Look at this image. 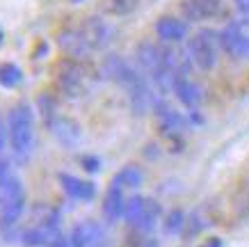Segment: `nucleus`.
I'll return each mask as SVG.
<instances>
[{
  "instance_id": "nucleus-1",
  "label": "nucleus",
  "mask_w": 249,
  "mask_h": 247,
  "mask_svg": "<svg viewBox=\"0 0 249 247\" xmlns=\"http://www.w3.org/2000/svg\"><path fill=\"white\" fill-rule=\"evenodd\" d=\"M103 76H106L107 80L117 82L121 90L128 94V101L135 113H146L149 108H153L156 98H158L153 94L149 78L140 69L128 64L124 57H119V55H110L103 62Z\"/></svg>"
},
{
  "instance_id": "nucleus-2",
  "label": "nucleus",
  "mask_w": 249,
  "mask_h": 247,
  "mask_svg": "<svg viewBox=\"0 0 249 247\" xmlns=\"http://www.w3.org/2000/svg\"><path fill=\"white\" fill-rule=\"evenodd\" d=\"M7 133L14 163H30L35 151V117H32V108L25 101L12 105L7 114Z\"/></svg>"
},
{
  "instance_id": "nucleus-3",
  "label": "nucleus",
  "mask_w": 249,
  "mask_h": 247,
  "mask_svg": "<svg viewBox=\"0 0 249 247\" xmlns=\"http://www.w3.org/2000/svg\"><path fill=\"white\" fill-rule=\"evenodd\" d=\"M135 60H137L140 71L149 78V82H151L156 90H160L162 94H165V92H172L174 74L165 67L160 46L151 44V41H142L135 51Z\"/></svg>"
},
{
  "instance_id": "nucleus-4",
  "label": "nucleus",
  "mask_w": 249,
  "mask_h": 247,
  "mask_svg": "<svg viewBox=\"0 0 249 247\" xmlns=\"http://www.w3.org/2000/svg\"><path fill=\"white\" fill-rule=\"evenodd\" d=\"M57 85L60 90L71 98L83 96L91 85V71L83 60L69 57L57 67Z\"/></svg>"
},
{
  "instance_id": "nucleus-5",
  "label": "nucleus",
  "mask_w": 249,
  "mask_h": 247,
  "mask_svg": "<svg viewBox=\"0 0 249 247\" xmlns=\"http://www.w3.org/2000/svg\"><path fill=\"white\" fill-rule=\"evenodd\" d=\"M219 35L211 30H199L188 39V55L192 64L201 71H211L217 64V53H219Z\"/></svg>"
},
{
  "instance_id": "nucleus-6",
  "label": "nucleus",
  "mask_w": 249,
  "mask_h": 247,
  "mask_svg": "<svg viewBox=\"0 0 249 247\" xmlns=\"http://www.w3.org/2000/svg\"><path fill=\"white\" fill-rule=\"evenodd\" d=\"M219 46L235 60H249V32L242 23L224 25L219 32Z\"/></svg>"
},
{
  "instance_id": "nucleus-7",
  "label": "nucleus",
  "mask_w": 249,
  "mask_h": 247,
  "mask_svg": "<svg viewBox=\"0 0 249 247\" xmlns=\"http://www.w3.org/2000/svg\"><path fill=\"white\" fill-rule=\"evenodd\" d=\"M178 9L188 23H204L224 14V0H181Z\"/></svg>"
},
{
  "instance_id": "nucleus-8",
  "label": "nucleus",
  "mask_w": 249,
  "mask_h": 247,
  "mask_svg": "<svg viewBox=\"0 0 249 247\" xmlns=\"http://www.w3.org/2000/svg\"><path fill=\"white\" fill-rule=\"evenodd\" d=\"M153 110H156L158 128L165 133V137H176V135L185 133V128H188V119H185L181 113H176V110H174L172 105L167 103L162 96L156 98Z\"/></svg>"
},
{
  "instance_id": "nucleus-9",
  "label": "nucleus",
  "mask_w": 249,
  "mask_h": 247,
  "mask_svg": "<svg viewBox=\"0 0 249 247\" xmlns=\"http://www.w3.org/2000/svg\"><path fill=\"white\" fill-rule=\"evenodd\" d=\"M69 240H71V247H106L107 233L103 225H98L94 220H85L73 227Z\"/></svg>"
},
{
  "instance_id": "nucleus-10",
  "label": "nucleus",
  "mask_w": 249,
  "mask_h": 247,
  "mask_svg": "<svg viewBox=\"0 0 249 247\" xmlns=\"http://www.w3.org/2000/svg\"><path fill=\"white\" fill-rule=\"evenodd\" d=\"M57 46L67 53L69 57H76V60H85V57H89L91 53H94L91 46L87 44V39L83 37V32H80L78 25L64 28V30L57 32Z\"/></svg>"
},
{
  "instance_id": "nucleus-11",
  "label": "nucleus",
  "mask_w": 249,
  "mask_h": 247,
  "mask_svg": "<svg viewBox=\"0 0 249 247\" xmlns=\"http://www.w3.org/2000/svg\"><path fill=\"white\" fill-rule=\"evenodd\" d=\"M57 183L62 186L64 195L76 199V202H91L96 197V183L94 181H85V179L73 176V174L60 172L57 174Z\"/></svg>"
},
{
  "instance_id": "nucleus-12",
  "label": "nucleus",
  "mask_w": 249,
  "mask_h": 247,
  "mask_svg": "<svg viewBox=\"0 0 249 247\" xmlns=\"http://www.w3.org/2000/svg\"><path fill=\"white\" fill-rule=\"evenodd\" d=\"M78 28L83 32V37L87 39V44L91 46V51H98L110 41L112 37V30L101 16H87L83 23H78Z\"/></svg>"
},
{
  "instance_id": "nucleus-13",
  "label": "nucleus",
  "mask_w": 249,
  "mask_h": 247,
  "mask_svg": "<svg viewBox=\"0 0 249 247\" xmlns=\"http://www.w3.org/2000/svg\"><path fill=\"white\" fill-rule=\"evenodd\" d=\"M172 92H174V96L178 98L185 108H190V110H196L199 105L204 103V92H201V87H199L196 82H192L188 76H183V74L174 76Z\"/></svg>"
},
{
  "instance_id": "nucleus-14",
  "label": "nucleus",
  "mask_w": 249,
  "mask_h": 247,
  "mask_svg": "<svg viewBox=\"0 0 249 247\" xmlns=\"http://www.w3.org/2000/svg\"><path fill=\"white\" fill-rule=\"evenodd\" d=\"M48 128L53 131L55 140L64 147H76L80 140H83V131L78 126L73 119H67V117H57L53 114L51 119H48Z\"/></svg>"
},
{
  "instance_id": "nucleus-15",
  "label": "nucleus",
  "mask_w": 249,
  "mask_h": 247,
  "mask_svg": "<svg viewBox=\"0 0 249 247\" xmlns=\"http://www.w3.org/2000/svg\"><path fill=\"white\" fill-rule=\"evenodd\" d=\"M156 35L165 44H178L188 37V21L176 16H160L156 21Z\"/></svg>"
},
{
  "instance_id": "nucleus-16",
  "label": "nucleus",
  "mask_w": 249,
  "mask_h": 247,
  "mask_svg": "<svg viewBox=\"0 0 249 247\" xmlns=\"http://www.w3.org/2000/svg\"><path fill=\"white\" fill-rule=\"evenodd\" d=\"M126 210V197H124V188L110 183L106 197H103V217H106L107 225H114L124 217Z\"/></svg>"
},
{
  "instance_id": "nucleus-17",
  "label": "nucleus",
  "mask_w": 249,
  "mask_h": 247,
  "mask_svg": "<svg viewBox=\"0 0 249 247\" xmlns=\"http://www.w3.org/2000/svg\"><path fill=\"white\" fill-rule=\"evenodd\" d=\"M162 215V206H160L158 199H153V197H146L144 199V209L137 217V222L133 225V229L140 233H149L153 231V227L158 225V217Z\"/></svg>"
},
{
  "instance_id": "nucleus-18",
  "label": "nucleus",
  "mask_w": 249,
  "mask_h": 247,
  "mask_svg": "<svg viewBox=\"0 0 249 247\" xmlns=\"http://www.w3.org/2000/svg\"><path fill=\"white\" fill-rule=\"evenodd\" d=\"M60 231H53L48 227H41V225H32L28 229L21 231V245L25 247H48V243L55 238Z\"/></svg>"
},
{
  "instance_id": "nucleus-19",
  "label": "nucleus",
  "mask_w": 249,
  "mask_h": 247,
  "mask_svg": "<svg viewBox=\"0 0 249 247\" xmlns=\"http://www.w3.org/2000/svg\"><path fill=\"white\" fill-rule=\"evenodd\" d=\"M23 213H25V197L14 199V202H7V204H0V233L12 229L21 220Z\"/></svg>"
},
{
  "instance_id": "nucleus-20",
  "label": "nucleus",
  "mask_w": 249,
  "mask_h": 247,
  "mask_svg": "<svg viewBox=\"0 0 249 247\" xmlns=\"http://www.w3.org/2000/svg\"><path fill=\"white\" fill-rule=\"evenodd\" d=\"M110 183L124 188V190H137L144 183V172L137 165H126V167H121L119 172L114 174Z\"/></svg>"
},
{
  "instance_id": "nucleus-21",
  "label": "nucleus",
  "mask_w": 249,
  "mask_h": 247,
  "mask_svg": "<svg viewBox=\"0 0 249 247\" xmlns=\"http://www.w3.org/2000/svg\"><path fill=\"white\" fill-rule=\"evenodd\" d=\"M140 5V0H103L101 9L107 16H128L133 14Z\"/></svg>"
},
{
  "instance_id": "nucleus-22",
  "label": "nucleus",
  "mask_w": 249,
  "mask_h": 247,
  "mask_svg": "<svg viewBox=\"0 0 249 247\" xmlns=\"http://www.w3.org/2000/svg\"><path fill=\"white\" fill-rule=\"evenodd\" d=\"M185 225H188L185 213H183V210H172V213L165 217L162 229H165L167 236H181V233H185Z\"/></svg>"
},
{
  "instance_id": "nucleus-23",
  "label": "nucleus",
  "mask_w": 249,
  "mask_h": 247,
  "mask_svg": "<svg viewBox=\"0 0 249 247\" xmlns=\"http://www.w3.org/2000/svg\"><path fill=\"white\" fill-rule=\"evenodd\" d=\"M21 80H23V71L16 67V64H12V62L0 64V85H2V87L12 90L16 85H21Z\"/></svg>"
},
{
  "instance_id": "nucleus-24",
  "label": "nucleus",
  "mask_w": 249,
  "mask_h": 247,
  "mask_svg": "<svg viewBox=\"0 0 249 247\" xmlns=\"http://www.w3.org/2000/svg\"><path fill=\"white\" fill-rule=\"evenodd\" d=\"M144 199L146 197H140V195H133L130 199H126V210H124V220L128 222L130 227L137 222V217H140V213H142L144 209Z\"/></svg>"
},
{
  "instance_id": "nucleus-25",
  "label": "nucleus",
  "mask_w": 249,
  "mask_h": 247,
  "mask_svg": "<svg viewBox=\"0 0 249 247\" xmlns=\"http://www.w3.org/2000/svg\"><path fill=\"white\" fill-rule=\"evenodd\" d=\"M80 165L87 174H98L101 172V158L98 156H83L80 158Z\"/></svg>"
},
{
  "instance_id": "nucleus-26",
  "label": "nucleus",
  "mask_w": 249,
  "mask_h": 247,
  "mask_svg": "<svg viewBox=\"0 0 249 247\" xmlns=\"http://www.w3.org/2000/svg\"><path fill=\"white\" fill-rule=\"evenodd\" d=\"M9 176H14V174H12V160L5 156H0V183H5Z\"/></svg>"
},
{
  "instance_id": "nucleus-27",
  "label": "nucleus",
  "mask_w": 249,
  "mask_h": 247,
  "mask_svg": "<svg viewBox=\"0 0 249 247\" xmlns=\"http://www.w3.org/2000/svg\"><path fill=\"white\" fill-rule=\"evenodd\" d=\"M7 140H9L7 124H5V121H2V117H0V156L5 153V147H7Z\"/></svg>"
},
{
  "instance_id": "nucleus-28",
  "label": "nucleus",
  "mask_w": 249,
  "mask_h": 247,
  "mask_svg": "<svg viewBox=\"0 0 249 247\" xmlns=\"http://www.w3.org/2000/svg\"><path fill=\"white\" fill-rule=\"evenodd\" d=\"M48 247H71V240H69L67 236H62V231H60L51 243H48Z\"/></svg>"
},
{
  "instance_id": "nucleus-29",
  "label": "nucleus",
  "mask_w": 249,
  "mask_h": 247,
  "mask_svg": "<svg viewBox=\"0 0 249 247\" xmlns=\"http://www.w3.org/2000/svg\"><path fill=\"white\" fill-rule=\"evenodd\" d=\"M235 7H238V12H240L245 19H249V0H233Z\"/></svg>"
},
{
  "instance_id": "nucleus-30",
  "label": "nucleus",
  "mask_w": 249,
  "mask_h": 247,
  "mask_svg": "<svg viewBox=\"0 0 249 247\" xmlns=\"http://www.w3.org/2000/svg\"><path fill=\"white\" fill-rule=\"evenodd\" d=\"M199 247H222V238H217V236H213V238H208L206 243H201Z\"/></svg>"
},
{
  "instance_id": "nucleus-31",
  "label": "nucleus",
  "mask_w": 249,
  "mask_h": 247,
  "mask_svg": "<svg viewBox=\"0 0 249 247\" xmlns=\"http://www.w3.org/2000/svg\"><path fill=\"white\" fill-rule=\"evenodd\" d=\"M144 247H158V243H156V240H149V243H146Z\"/></svg>"
}]
</instances>
